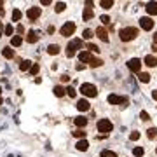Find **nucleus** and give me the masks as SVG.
<instances>
[{
	"label": "nucleus",
	"instance_id": "obj_1",
	"mask_svg": "<svg viewBox=\"0 0 157 157\" xmlns=\"http://www.w3.org/2000/svg\"><path fill=\"white\" fill-rule=\"evenodd\" d=\"M136 35H138V28L129 26V28H122L119 32V39L122 40V42H129V40L136 39Z\"/></svg>",
	"mask_w": 157,
	"mask_h": 157
},
{
	"label": "nucleus",
	"instance_id": "obj_2",
	"mask_svg": "<svg viewBox=\"0 0 157 157\" xmlns=\"http://www.w3.org/2000/svg\"><path fill=\"white\" fill-rule=\"evenodd\" d=\"M80 47H82V40H80V39H73L72 42L67 45V56H68V58L75 56L77 49H80Z\"/></svg>",
	"mask_w": 157,
	"mask_h": 157
},
{
	"label": "nucleus",
	"instance_id": "obj_3",
	"mask_svg": "<svg viewBox=\"0 0 157 157\" xmlns=\"http://www.w3.org/2000/svg\"><path fill=\"white\" fill-rule=\"evenodd\" d=\"M80 93L84 96H89V98H94L98 94V89H96V86L89 84V82H86V84L80 86Z\"/></svg>",
	"mask_w": 157,
	"mask_h": 157
},
{
	"label": "nucleus",
	"instance_id": "obj_4",
	"mask_svg": "<svg viewBox=\"0 0 157 157\" xmlns=\"http://www.w3.org/2000/svg\"><path fill=\"white\" fill-rule=\"evenodd\" d=\"M112 122H110V121H108V119H101L100 122H98V131H100V133H103V135H108V133H110V131H112Z\"/></svg>",
	"mask_w": 157,
	"mask_h": 157
},
{
	"label": "nucleus",
	"instance_id": "obj_5",
	"mask_svg": "<svg viewBox=\"0 0 157 157\" xmlns=\"http://www.w3.org/2000/svg\"><path fill=\"white\" fill-rule=\"evenodd\" d=\"M73 32H75V23H72V21L65 23V25L61 26V35L63 37H70V35H73Z\"/></svg>",
	"mask_w": 157,
	"mask_h": 157
},
{
	"label": "nucleus",
	"instance_id": "obj_6",
	"mask_svg": "<svg viewBox=\"0 0 157 157\" xmlns=\"http://www.w3.org/2000/svg\"><path fill=\"white\" fill-rule=\"evenodd\" d=\"M128 68L131 70V72H140V68H141V61L138 59V58H131L128 61Z\"/></svg>",
	"mask_w": 157,
	"mask_h": 157
},
{
	"label": "nucleus",
	"instance_id": "obj_7",
	"mask_svg": "<svg viewBox=\"0 0 157 157\" xmlns=\"http://www.w3.org/2000/svg\"><path fill=\"white\" fill-rule=\"evenodd\" d=\"M140 26L143 30H147V32H148V30L154 28V19H152V17H148V16L141 17V19H140Z\"/></svg>",
	"mask_w": 157,
	"mask_h": 157
},
{
	"label": "nucleus",
	"instance_id": "obj_8",
	"mask_svg": "<svg viewBox=\"0 0 157 157\" xmlns=\"http://www.w3.org/2000/svg\"><path fill=\"white\" fill-rule=\"evenodd\" d=\"M126 98H121V96H117V94H110L108 96V103L110 105H122L124 107V103H126Z\"/></svg>",
	"mask_w": 157,
	"mask_h": 157
},
{
	"label": "nucleus",
	"instance_id": "obj_9",
	"mask_svg": "<svg viewBox=\"0 0 157 157\" xmlns=\"http://www.w3.org/2000/svg\"><path fill=\"white\" fill-rule=\"evenodd\" d=\"M26 16H28V19H37L40 16V9L39 7H30L26 11Z\"/></svg>",
	"mask_w": 157,
	"mask_h": 157
},
{
	"label": "nucleus",
	"instance_id": "obj_10",
	"mask_svg": "<svg viewBox=\"0 0 157 157\" xmlns=\"http://www.w3.org/2000/svg\"><path fill=\"white\" fill-rule=\"evenodd\" d=\"M96 35H98V37H100L101 40H103V42H108V32L105 28H103V26H100V28H96V32H94Z\"/></svg>",
	"mask_w": 157,
	"mask_h": 157
},
{
	"label": "nucleus",
	"instance_id": "obj_11",
	"mask_svg": "<svg viewBox=\"0 0 157 157\" xmlns=\"http://www.w3.org/2000/svg\"><path fill=\"white\" fill-rule=\"evenodd\" d=\"M145 9H147V12H148L150 16H155L157 14V2H148Z\"/></svg>",
	"mask_w": 157,
	"mask_h": 157
},
{
	"label": "nucleus",
	"instance_id": "obj_12",
	"mask_svg": "<svg viewBox=\"0 0 157 157\" xmlns=\"http://www.w3.org/2000/svg\"><path fill=\"white\" fill-rule=\"evenodd\" d=\"M78 59H80L82 63H89L91 59H93V56H91V52H89V51H82V52L78 54Z\"/></svg>",
	"mask_w": 157,
	"mask_h": 157
},
{
	"label": "nucleus",
	"instance_id": "obj_13",
	"mask_svg": "<svg viewBox=\"0 0 157 157\" xmlns=\"http://www.w3.org/2000/svg\"><path fill=\"white\" fill-rule=\"evenodd\" d=\"M77 108L80 110V112H87V110H89V103H87V100H78L77 101Z\"/></svg>",
	"mask_w": 157,
	"mask_h": 157
},
{
	"label": "nucleus",
	"instance_id": "obj_14",
	"mask_svg": "<svg viewBox=\"0 0 157 157\" xmlns=\"http://www.w3.org/2000/svg\"><path fill=\"white\" fill-rule=\"evenodd\" d=\"M93 16H94L93 7H86V9H84V14H82V19H84V21H89V19H93Z\"/></svg>",
	"mask_w": 157,
	"mask_h": 157
},
{
	"label": "nucleus",
	"instance_id": "obj_15",
	"mask_svg": "<svg viewBox=\"0 0 157 157\" xmlns=\"http://www.w3.org/2000/svg\"><path fill=\"white\" fill-rule=\"evenodd\" d=\"M26 40H28L30 44H35V42L39 40V32H35V30L28 32V37H26Z\"/></svg>",
	"mask_w": 157,
	"mask_h": 157
},
{
	"label": "nucleus",
	"instance_id": "obj_16",
	"mask_svg": "<svg viewBox=\"0 0 157 157\" xmlns=\"http://www.w3.org/2000/svg\"><path fill=\"white\" fill-rule=\"evenodd\" d=\"M145 65L147 67H157V58L155 56H148V54H147L145 56Z\"/></svg>",
	"mask_w": 157,
	"mask_h": 157
},
{
	"label": "nucleus",
	"instance_id": "obj_17",
	"mask_svg": "<svg viewBox=\"0 0 157 157\" xmlns=\"http://www.w3.org/2000/svg\"><path fill=\"white\" fill-rule=\"evenodd\" d=\"M21 44H23V37H21V35H16V37H12V39H11V45H12V47H19Z\"/></svg>",
	"mask_w": 157,
	"mask_h": 157
},
{
	"label": "nucleus",
	"instance_id": "obj_18",
	"mask_svg": "<svg viewBox=\"0 0 157 157\" xmlns=\"http://www.w3.org/2000/svg\"><path fill=\"white\" fill-rule=\"evenodd\" d=\"M77 150H80V152H86L87 150V147H89V143H87V141L86 140H80V141H77Z\"/></svg>",
	"mask_w": 157,
	"mask_h": 157
},
{
	"label": "nucleus",
	"instance_id": "obj_19",
	"mask_svg": "<svg viewBox=\"0 0 157 157\" xmlns=\"http://www.w3.org/2000/svg\"><path fill=\"white\" fill-rule=\"evenodd\" d=\"M28 68H32V61H28V59L21 61V65H19V70H21V72H26Z\"/></svg>",
	"mask_w": 157,
	"mask_h": 157
},
{
	"label": "nucleus",
	"instance_id": "obj_20",
	"mask_svg": "<svg viewBox=\"0 0 157 157\" xmlns=\"http://www.w3.org/2000/svg\"><path fill=\"white\" fill-rule=\"evenodd\" d=\"M65 93H67V89H65V87H61V86H56V87H54V94H56L58 98L65 96Z\"/></svg>",
	"mask_w": 157,
	"mask_h": 157
},
{
	"label": "nucleus",
	"instance_id": "obj_21",
	"mask_svg": "<svg viewBox=\"0 0 157 157\" xmlns=\"http://www.w3.org/2000/svg\"><path fill=\"white\" fill-rule=\"evenodd\" d=\"M86 124H87V119L86 117H77L75 119V126H77V128H84Z\"/></svg>",
	"mask_w": 157,
	"mask_h": 157
},
{
	"label": "nucleus",
	"instance_id": "obj_22",
	"mask_svg": "<svg viewBox=\"0 0 157 157\" xmlns=\"http://www.w3.org/2000/svg\"><path fill=\"white\" fill-rule=\"evenodd\" d=\"M47 52H49V54H58V52H59V45H56V44L49 45V47H47Z\"/></svg>",
	"mask_w": 157,
	"mask_h": 157
},
{
	"label": "nucleus",
	"instance_id": "obj_23",
	"mask_svg": "<svg viewBox=\"0 0 157 157\" xmlns=\"http://www.w3.org/2000/svg\"><path fill=\"white\" fill-rule=\"evenodd\" d=\"M147 136H148V140H154V138H157V129H155V128H150L148 131H147Z\"/></svg>",
	"mask_w": 157,
	"mask_h": 157
},
{
	"label": "nucleus",
	"instance_id": "obj_24",
	"mask_svg": "<svg viewBox=\"0 0 157 157\" xmlns=\"http://www.w3.org/2000/svg\"><path fill=\"white\" fill-rule=\"evenodd\" d=\"M100 6L103 7V9H110V7L113 6V0H101Z\"/></svg>",
	"mask_w": 157,
	"mask_h": 157
},
{
	"label": "nucleus",
	"instance_id": "obj_25",
	"mask_svg": "<svg viewBox=\"0 0 157 157\" xmlns=\"http://www.w3.org/2000/svg\"><path fill=\"white\" fill-rule=\"evenodd\" d=\"M138 77H140V80L143 82V84H147V82H150V73H140Z\"/></svg>",
	"mask_w": 157,
	"mask_h": 157
},
{
	"label": "nucleus",
	"instance_id": "obj_26",
	"mask_svg": "<svg viewBox=\"0 0 157 157\" xmlns=\"http://www.w3.org/2000/svg\"><path fill=\"white\" fill-rule=\"evenodd\" d=\"M21 19V11L19 9H14L12 11V21H19Z\"/></svg>",
	"mask_w": 157,
	"mask_h": 157
},
{
	"label": "nucleus",
	"instance_id": "obj_27",
	"mask_svg": "<svg viewBox=\"0 0 157 157\" xmlns=\"http://www.w3.org/2000/svg\"><path fill=\"white\" fill-rule=\"evenodd\" d=\"M89 65L96 68V67H101V65H103V61H101V59H96V58H93V59L89 61Z\"/></svg>",
	"mask_w": 157,
	"mask_h": 157
},
{
	"label": "nucleus",
	"instance_id": "obj_28",
	"mask_svg": "<svg viewBox=\"0 0 157 157\" xmlns=\"http://www.w3.org/2000/svg\"><path fill=\"white\" fill-rule=\"evenodd\" d=\"M4 56L6 58H14V51L9 49V47H6V49H4Z\"/></svg>",
	"mask_w": 157,
	"mask_h": 157
},
{
	"label": "nucleus",
	"instance_id": "obj_29",
	"mask_svg": "<svg viewBox=\"0 0 157 157\" xmlns=\"http://www.w3.org/2000/svg\"><path fill=\"white\" fill-rule=\"evenodd\" d=\"M65 7H67V4H65V2H58V4H56V12L65 11Z\"/></svg>",
	"mask_w": 157,
	"mask_h": 157
},
{
	"label": "nucleus",
	"instance_id": "obj_30",
	"mask_svg": "<svg viewBox=\"0 0 157 157\" xmlns=\"http://www.w3.org/2000/svg\"><path fill=\"white\" fill-rule=\"evenodd\" d=\"M143 152H145V150H143L141 147H136L135 150H133V154H135L136 157H141V155H143Z\"/></svg>",
	"mask_w": 157,
	"mask_h": 157
},
{
	"label": "nucleus",
	"instance_id": "obj_31",
	"mask_svg": "<svg viewBox=\"0 0 157 157\" xmlns=\"http://www.w3.org/2000/svg\"><path fill=\"white\" fill-rule=\"evenodd\" d=\"M101 157H117V154H113L110 150H103L101 152Z\"/></svg>",
	"mask_w": 157,
	"mask_h": 157
},
{
	"label": "nucleus",
	"instance_id": "obj_32",
	"mask_svg": "<svg viewBox=\"0 0 157 157\" xmlns=\"http://www.w3.org/2000/svg\"><path fill=\"white\" fill-rule=\"evenodd\" d=\"M87 49H89V52H100V47L94 45V44H89L87 45Z\"/></svg>",
	"mask_w": 157,
	"mask_h": 157
},
{
	"label": "nucleus",
	"instance_id": "obj_33",
	"mask_svg": "<svg viewBox=\"0 0 157 157\" xmlns=\"http://www.w3.org/2000/svg\"><path fill=\"white\" fill-rule=\"evenodd\" d=\"M67 94L70 96V98H75V96H77V93H75V89H73V87H67Z\"/></svg>",
	"mask_w": 157,
	"mask_h": 157
},
{
	"label": "nucleus",
	"instance_id": "obj_34",
	"mask_svg": "<svg viewBox=\"0 0 157 157\" xmlns=\"http://www.w3.org/2000/svg\"><path fill=\"white\" fill-rule=\"evenodd\" d=\"M30 73H32V75H37V73H39V65H32V68H30Z\"/></svg>",
	"mask_w": 157,
	"mask_h": 157
},
{
	"label": "nucleus",
	"instance_id": "obj_35",
	"mask_svg": "<svg viewBox=\"0 0 157 157\" xmlns=\"http://www.w3.org/2000/svg\"><path fill=\"white\" fill-rule=\"evenodd\" d=\"M129 138H131V140H138V138H140V133H138V131H133V133L129 135Z\"/></svg>",
	"mask_w": 157,
	"mask_h": 157
},
{
	"label": "nucleus",
	"instance_id": "obj_36",
	"mask_svg": "<svg viewBox=\"0 0 157 157\" xmlns=\"http://www.w3.org/2000/svg\"><path fill=\"white\" fill-rule=\"evenodd\" d=\"M73 136H75V138H84L86 133H84V131H75V133H73Z\"/></svg>",
	"mask_w": 157,
	"mask_h": 157
},
{
	"label": "nucleus",
	"instance_id": "obj_37",
	"mask_svg": "<svg viewBox=\"0 0 157 157\" xmlns=\"http://www.w3.org/2000/svg\"><path fill=\"white\" fill-rule=\"evenodd\" d=\"M93 37V30H84V39H91Z\"/></svg>",
	"mask_w": 157,
	"mask_h": 157
},
{
	"label": "nucleus",
	"instance_id": "obj_38",
	"mask_svg": "<svg viewBox=\"0 0 157 157\" xmlns=\"http://www.w3.org/2000/svg\"><path fill=\"white\" fill-rule=\"evenodd\" d=\"M12 32H14V28H12L11 25H7L6 26V35H12Z\"/></svg>",
	"mask_w": 157,
	"mask_h": 157
},
{
	"label": "nucleus",
	"instance_id": "obj_39",
	"mask_svg": "<svg viewBox=\"0 0 157 157\" xmlns=\"http://www.w3.org/2000/svg\"><path fill=\"white\" fill-rule=\"evenodd\" d=\"M100 19H101V23H103V25H108V23H110V17H108V16H101Z\"/></svg>",
	"mask_w": 157,
	"mask_h": 157
},
{
	"label": "nucleus",
	"instance_id": "obj_40",
	"mask_svg": "<svg viewBox=\"0 0 157 157\" xmlns=\"http://www.w3.org/2000/svg\"><path fill=\"white\" fill-rule=\"evenodd\" d=\"M140 117H141V121H148V119H150V117H148V113H147L145 110H143V112L140 113Z\"/></svg>",
	"mask_w": 157,
	"mask_h": 157
},
{
	"label": "nucleus",
	"instance_id": "obj_41",
	"mask_svg": "<svg viewBox=\"0 0 157 157\" xmlns=\"http://www.w3.org/2000/svg\"><path fill=\"white\" fill-rule=\"evenodd\" d=\"M70 80V77L68 75H61V82H68Z\"/></svg>",
	"mask_w": 157,
	"mask_h": 157
},
{
	"label": "nucleus",
	"instance_id": "obj_42",
	"mask_svg": "<svg viewBox=\"0 0 157 157\" xmlns=\"http://www.w3.org/2000/svg\"><path fill=\"white\" fill-rule=\"evenodd\" d=\"M40 4H42V6H49V4H51V0H42Z\"/></svg>",
	"mask_w": 157,
	"mask_h": 157
},
{
	"label": "nucleus",
	"instance_id": "obj_43",
	"mask_svg": "<svg viewBox=\"0 0 157 157\" xmlns=\"http://www.w3.org/2000/svg\"><path fill=\"white\" fill-rule=\"evenodd\" d=\"M17 32H19V33H23V32H25V28H23V25H19V26H17Z\"/></svg>",
	"mask_w": 157,
	"mask_h": 157
},
{
	"label": "nucleus",
	"instance_id": "obj_44",
	"mask_svg": "<svg viewBox=\"0 0 157 157\" xmlns=\"http://www.w3.org/2000/svg\"><path fill=\"white\" fill-rule=\"evenodd\" d=\"M47 32H49V35L54 33V26H49V28H47Z\"/></svg>",
	"mask_w": 157,
	"mask_h": 157
},
{
	"label": "nucleus",
	"instance_id": "obj_45",
	"mask_svg": "<svg viewBox=\"0 0 157 157\" xmlns=\"http://www.w3.org/2000/svg\"><path fill=\"white\" fill-rule=\"evenodd\" d=\"M152 98H154V100H157V89L154 91V93H152Z\"/></svg>",
	"mask_w": 157,
	"mask_h": 157
},
{
	"label": "nucleus",
	"instance_id": "obj_46",
	"mask_svg": "<svg viewBox=\"0 0 157 157\" xmlns=\"http://www.w3.org/2000/svg\"><path fill=\"white\" fill-rule=\"evenodd\" d=\"M154 42H155V45H157V33L154 35Z\"/></svg>",
	"mask_w": 157,
	"mask_h": 157
},
{
	"label": "nucleus",
	"instance_id": "obj_47",
	"mask_svg": "<svg viewBox=\"0 0 157 157\" xmlns=\"http://www.w3.org/2000/svg\"><path fill=\"white\" fill-rule=\"evenodd\" d=\"M154 51H155V52H157V45H154Z\"/></svg>",
	"mask_w": 157,
	"mask_h": 157
},
{
	"label": "nucleus",
	"instance_id": "obj_48",
	"mask_svg": "<svg viewBox=\"0 0 157 157\" xmlns=\"http://www.w3.org/2000/svg\"><path fill=\"white\" fill-rule=\"evenodd\" d=\"M0 28H2V23H0Z\"/></svg>",
	"mask_w": 157,
	"mask_h": 157
},
{
	"label": "nucleus",
	"instance_id": "obj_49",
	"mask_svg": "<svg viewBox=\"0 0 157 157\" xmlns=\"http://www.w3.org/2000/svg\"><path fill=\"white\" fill-rule=\"evenodd\" d=\"M0 93H2V87H0Z\"/></svg>",
	"mask_w": 157,
	"mask_h": 157
},
{
	"label": "nucleus",
	"instance_id": "obj_50",
	"mask_svg": "<svg viewBox=\"0 0 157 157\" xmlns=\"http://www.w3.org/2000/svg\"><path fill=\"white\" fill-rule=\"evenodd\" d=\"M155 152H157V150H155Z\"/></svg>",
	"mask_w": 157,
	"mask_h": 157
}]
</instances>
